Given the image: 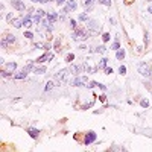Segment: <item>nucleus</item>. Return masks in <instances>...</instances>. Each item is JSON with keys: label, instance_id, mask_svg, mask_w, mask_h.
<instances>
[{"label": "nucleus", "instance_id": "obj_36", "mask_svg": "<svg viewBox=\"0 0 152 152\" xmlns=\"http://www.w3.org/2000/svg\"><path fill=\"white\" fill-rule=\"evenodd\" d=\"M91 105H93V102H88V104H84V105H82V110H88Z\"/></svg>", "mask_w": 152, "mask_h": 152}, {"label": "nucleus", "instance_id": "obj_45", "mask_svg": "<svg viewBox=\"0 0 152 152\" xmlns=\"http://www.w3.org/2000/svg\"><path fill=\"white\" fill-rule=\"evenodd\" d=\"M147 11H149V12H152V6H149V9H147Z\"/></svg>", "mask_w": 152, "mask_h": 152}, {"label": "nucleus", "instance_id": "obj_18", "mask_svg": "<svg viewBox=\"0 0 152 152\" xmlns=\"http://www.w3.org/2000/svg\"><path fill=\"white\" fill-rule=\"evenodd\" d=\"M0 75H2V76H3V78H12V71H9V70H6V69L0 70Z\"/></svg>", "mask_w": 152, "mask_h": 152}, {"label": "nucleus", "instance_id": "obj_17", "mask_svg": "<svg viewBox=\"0 0 152 152\" xmlns=\"http://www.w3.org/2000/svg\"><path fill=\"white\" fill-rule=\"evenodd\" d=\"M5 69L14 73V71H15V69H17V62H9V64H5Z\"/></svg>", "mask_w": 152, "mask_h": 152}, {"label": "nucleus", "instance_id": "obj_7", "mask_svg": "<svg viewBox=\"0 0 152 152\" xmlns=\"http://www.w3.org/2000/svg\"><path fill=\"white\" fill-rule=\"evenodd\" d=\"M84 82H87V76H81V78H79V76H76V78L70 84H71V85H75V87H84V85H85Z\"/></svg>", "mask_w": 152, "mask_h": 152}, {"label": "nucleus", "instance_id": "obj_25", "mask_svg": "<svg viewBox=\"0 0 152 152\" xmlns=\"http://www.w3.org/2000/svg\"><path fill=\"white\" fill-rule=\"evenodd\" d=\"M102 41H104V43H108V41H110V34H108V32H104V34H102Z\"/></svg>", "mask_w": 152, "mask_h": 152}, {"label": "nucleus", "instance_id": "obj_43", "mask_svg": "<svg viewBox=\"0 0 152 152\" xmlns=\"http://www.w3.org/2000/svg\"><path fill=\"white\" fill-rule=\"evenodd\" d=\"M43 49H46V50H49V49H50V44H49V43L43 44Z\"/></svg>", "mask_w": 152, "mask_h": 152}, {"label": "nucleus", "instance_id": "obj_4", "mask_svg": "<svg viewBox=\"0 0 152 152\" xmlns=\"http://www.w3.org/2000/svg\"><path fill=\"white\" fill-rule=\"evenodd\" d=\"M43 17H46V12H44L43 9H37V12L32 15V20L35 24H40L43 21Z\"/></svg>", "mask_w": 152, "mask_h": 152}, {"label": "nucleus", "instance_id": "obj_32", "mask_svg": "<svg viewBox=\"0 0 152 152\" xmlns=\"http://www.w3.org/2000/svg\"><path fill=\"white\" fill-rule=\"evenodd\" d=\"M119 73L122 75V76L126 75V67H125V65H120V67H119Z\"/></svg>", "mask_w": 152, "mask_h": 152}, {"label": "nucleus", "instance_id": "obj_29", "mask_svg": "<svg viewBox=\"0 0 152 152\" xmlns=\"http://www.w3.org/2000/svg\"><path fill=\"white\" fill-rule=\"evenodd\" d=\"M34 67H35V65H34V62H29V64H28V65H26V67H24V69H23V70H26V71H28V73H29V71H30V70H34Z\"/></svg>", "mask_w": 152, "mask_h": 152}, {"label": "nucleus", "instance_id": "obj_15", "mask_svg": "<svg viewBox=\"0 0 152 152\" xmlns=\"http://www.w3.org/2000/svg\"><path fill=\"white\" fill-rule=\"evenodd\" d=\"M32 71L35 75H44V73H46V67H44V65H37V67H34Z\"/></svg>", "mask_w": 152, "mask_h": 152}, {"label": "nucleus", "instance_id": "obj_27", "mask_svg": "<svg viewBox=\"0 0 152 152\" xmlns=\"http://www.w3.org/2000/svg\"><path fill=\"white\" fill-rule=\"evenodd\" d=\"M73 59H75V55H73V53H69V55L65 56V62H73Z\"/></svg>", "mask_w": 152, "mask_h": 152}, {"label": "nucleus", "instance_id": "obj_44", "mask_svg": "<svg viewBox=\"0 0 152 152\" xmlns=\"http://www.w3.org/2000/svg\"><path fill=\"white\" fill-rule=\"evenodd\" d=\"M30 2H34V3H41V0H30Z\"/></svg>", "mask_w": 152, "mask_h": 152}, {"label": "nucleus", "instance_id": "obj_2", "mask_svg": "<svg viewBox=\"0 0 152 152\" xmlns=\"http://www.w3.org/2000/svg\"><path fill=\"white\" fill-rule=\"evenodd\" d=\"M15 43V37L12 34H9V32H6L5 35H3V38H2V47L3 49H8V46H12V44Z\"/></svg>", "mask_w": 152, "mask_h": 152}, {"label": "nucleus", "instance_id": "obj_1", "mask_svg": "<svg viewBox=\"0 0 152 152\" xmlns=\"http://www.w3.org/2000/svg\"><path fill=\"white\" fill-rule=\"evenodd\" d=\"M71 38L75 41H84V40L88 38V30L87 29H73V34H71Z\"/></svg>", "mask_w": 152, "mask_h": 152}, {"label": "nucleus", "instance_id": "obj_6", "mask_svg": "<svg viewBox=\"0 0 152 152\" xmlns=\"http://www.w3.org/2000/svg\"><path fill=\"white\" fill-rule=\"evenodd\" d=\"M138 71H140V73H141L143 76L149 78V76H151V67H149V64H145V62L138 64Z\"/></svg>", "mask_w": 152, "mask_h": 152}, {"label": "nucleus", "instance_id": "obj_26", "mask_svg": "<svg viewBox=\"0 0 152 152\" xmlns=\"http://www.w3.org/2000/svg\"><path fill=\"white\" fill-rule=\"evenodd\" d=\"M106 62H108V58H102V61H100V64H99V69H105Z\"/></svg>", "mask_w": 152, "mask_h": 152}, {"label": "nucleus", "instance_id": "obj_31", "mask_svg": "<svg viewBox=\"0 0 152 152\" xmlns=\"http://www.w3.org/2000/svg\"><path fill=\"white\" fill-rule=\"evenodd\" d=\"M69 24H70L71 29H76V28H78V23H76V20H69Z\"/></svg>", "mask_w": 152, "mask_h": 152}, {"label": "nucleus", "instance_id": "obj_34", "mask_svg": "<svg viewBox=\"0 0 152 152\" xmlns=\"http://www.w3.org/2000/svg\"><path fill=\"white\" fill-rule=\"evenodd\" d=\"M52 88H53V84L52 82H47L46 87H44V91H49V90H52Z\"/></svg>", "mask_w": 152, "mask_h": 152}, {"label": "nucleus", "instance_id": "obj_19", "mask_svg": "<svg viewBox=\"0 0 152 152\" xmlns=\"http://www.w3.org/2000/svg\"><path fill=\"white\" fill-rule=\"evenodd\" d=\"M26 76H28V71H26V70H23V71H20V73L14 75V78H15V79H24Z\"/></svg>", "mask_w": 152, "mask_h": 152}, {"label": "nucleus", "instance_id": "obj_12", "mask_svg": "<svg viewBox=\"0 0 152 152\" xmlns=\"http://www.w3.org/2000/svg\"><path fill=\"white\" fill-rule=\"evenodd\" d=\"M65 8H67V11H69V12L76 11V8H78V3H76L75 0H69V2L65 3Z\"/></svg>", "mask_w": 152, "mask_h": 152}, {"label": "nucleus", "instance_id": "obj_41", "mask_svg": "<svg viewBox=\"0 0 152 152\" xmlns=\"http://www.w3.org/2000/svg\"><path fill=\"white\" fill-rule=\"evenodd\" d=\"M6 20L11 23V20H14V17H12V14H6Z\"/></svg>", "mask_w": 152, "mask_h": 152}, {"label": "nucleus", "instance_id": "obj_42", "mask_svg": "<svg viewBox=\"0 0 152 152\" xmlns=\"http://www.w3.org/2000/svg\"><path fill=\"white\" fill-rule=\"evenodd\" d=\"M99 100H100V102H105V100H106V96H105V95L99 96Z\"/></svg>", "mask_w": 152, "mask_h": 152}, {"label": "nucleus", "instance_id": "obj_38", "mask_svg": "<svg viewBox=\"0 0 152 152\" xmlns=\"http://www.w3.org/2000/svg\"><path fill=\"white\" fill-rule=\"evenodd\" d=\"M105 73L106 75H111V73H113V69H111V67H105Z\"/></svg>", "mask_w": 152, "mask_h": 152}, {"label": "nucleus", "instance_id": "obj_14", "mask_svg": "<svg viewBox=\"0 0 152 152\" xmlns=\"http://www.w3.org/2000/svg\"><path fill=\"white\" fill-rule=\"evenodd\" d=\"M46 19L53 24V23H55V21L58 20V14H56V12H47V14H46Z\"/></svg>", "mask_w": 152, "mask_h": 152}, {"label": "nucleus", "instance_id": "obj_22", "mask_svg": "<svg viewBox=\"0 0 152 152\" xmlns=\"http://www.w3.org/2000/svg\"><path fill=\"white\" fill-rule=\"evenodd\" d=\"M79 21H84V23H85V21H88V15L85 14V12H82V14H79Z\"/></svg>", "mask_w": 152, "mask_h": 152}, {"label": "nucleus", "instance_id": "obj_5", "mask_svg": "<svg viewBox=\"0 0 152 152\" xmlns=\"http://www.w3.org/2000/svg\"><path fill=\"white\" fill-rule=\"evenodd\" d=\"M53 59V53L52 52H46V53H44V55H41V56H40V58H37V64H43V62H50Z\"/></svg>", "mask_w": 152, "mask_h": 152}, {"label": "nucleus", "instance_id": "obj_30", "mask_svg": "<svg viewBox=\"0 0 152 152\" xmlns=\"http://www.w3.org/2000/svg\"><path fill=\"white\" fill-rule=\"evenodd\" d=\"M108 151H125L123 146H110Z\"/></svg>", "mask_w": 152, "mask_h": 152}, {"label": "nucleus", "instance_id": "obj_8", "mask_svg": "<svg viewBox=\"0 0 152 152\" xmlns=\"http://www.w3.org/2000/svg\"><path fill=\"white\" fill-rule=\"evenodd\" d=\"M34 24V20H32V14L30 12H28L24 17H23V26H26V28H30V26Z\"/></svg>", "mask_w": 152, "mask_h": 152}, {"label": "nucleus", "instance_id": "obj_9", "mask_svg": "<svg viewBox=\"0 0 152 152\" xmlns=\"http://www.w3.org/2000/svg\"><path fill=\"white\" fill-rule=\"evenodd\" d=\"M11 5L15 8L17 11H24L26 8H24V3L21 2V0H11Z\"/></svg>", "mask_w": 152, "mask_h": 152}, {"label": "nucleus", "instance_id": "obj_3", "mask_svg": "<svg viewBox=\"0 0 152 152\" xmlns=\"http://www.w3.org/2000/svg\"><path fill=\"white\" fill-rule=\"evenodd\" d=\"M96 138H97V135H96V132L95 131H88L85 135H84V145H91V143H95L96 141Z\"/></svg>", "mask_w": 152, "mask_h": 152}, {"label": "nucleus", "instance_id": "obj_13", "mask_svg": "<svg viewBox=\"0 0 152 152\" xmlns=\"http://www.w3.org/2000/svg\"><path fill=\"white\" fill-rule=\"evenodd\" d=\"M81 65H71L70 69H69V73L71 75H75V76H79V73H81Z\"/></svg>", "mask_w": 152, "mask_h": 152}, {"label": "nucleus", "instance_id": "obj_11", "mask_svg": "<svg viewBox=\"0 0 152 152\" xmlns=\"http://www.w3.org/2000/svg\"><path fill=\"white\" fill-rule=\"evenodd\" d=\"M28 134L34 138V140H37V138L40 137V129H37V128H28Z\"/></svg>", "mask_w": 152, "mask_h": 152}, {"label": "nucleus", "instance_id": "obj_39", "mask_svg": "<svg viewBox=\"0 0 152 152\" xmlns=\"http://www.w3.org/2000/svg\"><path fill=\"white\" fill-rule=\"evenodd\" d=\"M96 85H97V82H96V81H90V84H88V87H90V88L96 87Z\"/></svg>", "mask_w": 152, "mask_h": 152}, {"label": "nucleus", "instance_id": "obj_10", "mask_svg": "<svg viewBox=\"0 0 152 152\" xmlns=\"http://www.w3.org/2000/svg\"><path fill=\"white\" fill-rule=\"evenodd\" d=\"M87 26H88V29H90V30H93V32H97V30L100 29V26L96 23V20H88Z\"/></svg>", "mask_w": 152, "mask_h": 152}, {"label": "nucleus", "instance_id": "obj_35", "mask_svg": "<svg viewBox=\"0 0 152 152\" xmlns=\"http://www.w3.org/2000/svg\"><path fill=\"white\" fill-rule=\"evenodd\" d=\"M140 105L143 106V108H147V106H149V102H147L146 99H143V100H140Z\"/></svg>", "mask_w": 152, "mask_h": 152}, {"label": "nucleus", "instance_id": "obj_28", "mask_svg": "<svg viewBox=\"0 0 152 152\" xmlns=\"http://www.w3.org/2000/svg\"><path fill=\"white\" fill-rule=\"evenodd\" d=\"M111 49H114V50H119V49H120V43H119V40H116V41L113 43Z\"/></svg>", "mask_w": 152, "mask_h": 152}, {"label": "nucleus", "instance_id": "obj_37", "mask_svg": "<svg viewBox=\"0 0 152 152\" xmlns=\"http://www.w3.org/2000/svg\"><path fill=\"white\" fill-rule=\"evenodd\" d=\"M95 52H99V53H100V52H105V47H104V46H99V47L95 49Z\"/></svg>", "mask_w": 152, "mask_h": 152}, {"label": "nucleus", "instance_id": "obj_20", "mask_svg": "<svg viewBox=\"0 0 152 152\" xmlns=\"http://www.w3.org/2000/svg\"><path fill=\"white\" fill-rule=\"evenodd\" d=\"M116 58H117V59H123L125 58V50L123 49H119L117 53H116Z\"/></svg>", "mask_w": 152, "mask_h": 152}, {"label": "nucleus", "instance_id": "obj_16", "mask_svg": "<svg viewBox=\"0 0 152 152\" xmlns=\"http://www.w3.org/2000/svg\"><path fill=\"white\" fill-rule=\"evenodd\" d=\"M11 23L14 24V28L19 29V28H21V26H23V19H14V20L11 21Z\"/></svg>", "mask_w": 152, "mask_h": 152}, {"label": "nucleus", "instance_id": "obj_21", "mask_svg": "<svg viewBox=\"0 0 152 152\" xmlns=\"http://www.w3.org/2000/svg\"><path fill=\"white\" fill-rule=\"evenodd\" d=\"M97 3H99V5H104V6H111V3H113V2H111V0H97Z\"/></svg>", "mask_w": 152, "mask_h": 152}, {"label": "nucleus", "instance_id": "obj_40", "mask_svg": "<svg viewBox=\"0 0 152 152\" xmlns=\"http://www.w3.org/2000/svg\"><path fill=\"white\" fill-rule=\"evenodd\" d=\"M56 5H64V3H67V0H55Z\"/></svg>", "mask_w": 152, "mask_h": 152}, {"label": "nucleus", "instance_id": "obj_33", "mask_svg": "<svg viewBox=\"0 0 152 152\" xmlns=\"http://www.w3.org/2000/svg\"><path fill=\"white\" fill-rule=\"evenodd\" d=\"M24 37L29 38V40H32V38H34V34L30 32V30H26V32H24Z\"/></svg>", "mask_w": 152, "mask_h": 152}, {"label": "nucleus", "instance_id": "obj_24", "mask_svg": "<svg viewBox=\"0 0 152 152\" xmlns=\"http://www.w3.org/2000/svg\"><path fill=\"white\" fill-rule=\"evenodd\" d=\"M53 47H55V50L56 52H61V41H59V40H56V41H55V44H53Z\"/></svg>", "mask_w": 152, "mask_h": 152}, {"label": "nucleus", "instance_id": "obj_46", "mask_svg": "<svg viewBox=\"0 0 152 152\" xmlns=\"http://www.w3.org/2000/svg\"><path fill=\"white\" fill-rule=\"evenodd\" d=\"M147 2H152V0H147Z\"/></svg>", "mask_w": 152, "mask_h": 152}, {"label": "nucleus", "instance_id": "obj_23", "mask_svg": "<svg viewBox=\"0 0 152 152\" xmlns=\"http://www.w3.org/2000/svg\"><path fill=\"white\" fill-rule=\"evenodd\" d=\"M95 2H96V0H84V6H87V8H88L87 11H90V6H91Z\"/></svg>", "mask_w": 152, "mask_h": 152}]
</instances>
